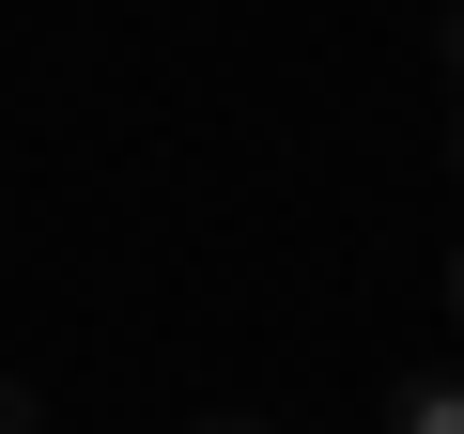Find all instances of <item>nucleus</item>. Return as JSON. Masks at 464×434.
I'll return each mask as SVG.
<instances>
[{"instance_id": "1", "label": "nucleus", "mask_w": 464, "mask_h": 434, "mask_svg": "<svg viewBox=\"0 0 464 434\" xmlns=\"http://www.w3.org/2000/svg\"><path fill=\"white\" fill-rule=\"evenodd\" d=\"M387 434H464V372H402L387 388Z\"/></svg>"}, {"instance_id": "2", "label": "nucleus", "mask_w": 464, "mask_h": 434, "mask_svg": "<svg viewBox=\"0 0 464 434\" xmlns=\"http://www.w3.org/2000/svg\"><path fill=\"white\" fill-rule=\"evenodd\" d=\"M0 434H47V403H32V388H16V372H0Z\"/></svg>"}, {"instance_id": "3", "label": "nucleus", "mask_w": 464, "mask_h": 434, "mask_svg": "<svg viewBox=\"0 0 464 434\" xmlns=\"http://www.w3.org/2000/svg\"><path fill=\"white\" fill-rule=\"evenodd\" d=\"M449 78H464V0H449Z\"/></svg>"}, {"instance_id": "4", "label": "nucleus", "mask_w": 464, "mask_h": 434, "mask_svg": "<svg viewBox=\"0 0 464 434\" xmlns=\"http://www.w3.org/2000/svg\"><path fill=\"white\" fill-rule=\"evenodd\" d=\"M186 434H264V419H186Z\"/></svg>"}, {"instance_id": "5", "label": "nucleus", "mask_w": 464, "mask_h": 434, "mask_svg": "<svg viewBox=\"0 0 464 434\" xmlns=\"http://www.w3.org/2000/svg\"><path fill=\"white\" fill-rule=\"evenodd\" d=\"M449 326H464V249H449Z\"/></svg>"}, {"instance_id": "6", "label": "nucleus", "mask_w": 464, "mask_h": 434, "mask_svg": "<svg viewBox=\"0 0 464 434\" xmlns=\"http://www.w3.org/2000/svg\"><path fill=\"white\" fill-rule=\"evenodd\" d=\"M449 155H464V140H449Z\"/></svg>"}]
</instances>
